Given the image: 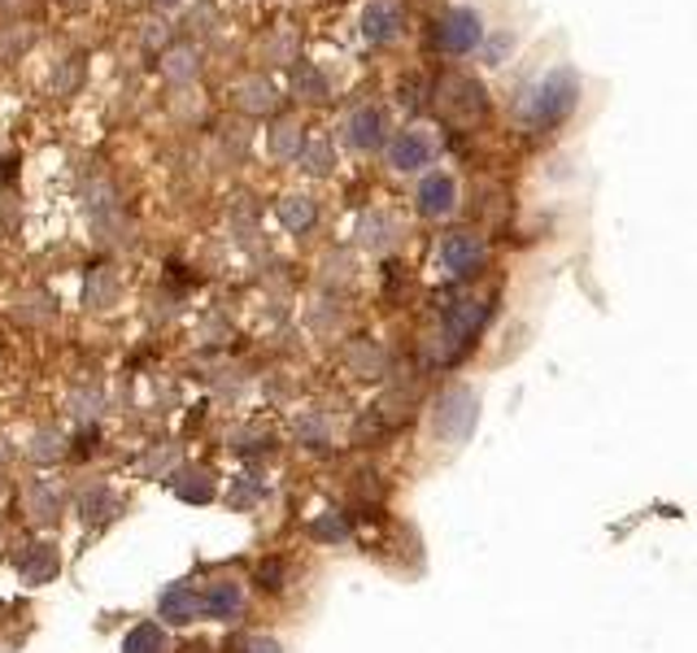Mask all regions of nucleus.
<instances>
[{
  "mask_svg": "<svg viewBox=\"0 0 697 653\" xmlns=\"http://www.w3.org/2000/svg\"><path fill=\"white\" fill-rule=\"evenodd\" d=\"M576 101H580V79H576V70L558 66V70H550V75L528 92L523 122H528V126H558V122L576 109Z\"/></svg>",
  "mask_w": 697,
  "mask_h": 653,
  "instance_id": "nucleus-1",
  "label": "nucleus"
},
{
  "mask_svg": "<svg viewBox=\"0 0 697 653\" xmlns=\"http://www.w3.org/2000/svg\"><path fill=\"white\" fill-rule=\"evenodd\" d=\"M479 40H484V18L475 9H466V4L450 9L436 22V44L445 53H471V48H479Z\"/></svg>",
  "mask_w": 697,
  "mask_h": 653,
  "instance_id": "nucleus-2",
  "label": "nucleus"
},
{
  "mask_svg": "<svg viewBox=\"0 0 697 653\" xmlns=\"http://www.w3.org/2000/svg\"><path fill=\"white\" fill-rule=\"evenodd\" d=\"M436 266H441L445 275H454V279L475 275V270L484 266V240H479V235H471V231H454V235H445V240H441V248H436Z\"/></svg>",
  "mask_w": 697,
  "mask_h": 653,
  "instance_id": "nucleus-3",
  "label": "nucleus"
},
{
  "mask_svg": "<svg viewBox=\"0 0 697 653\" xmlns=\"http://www.w3.org/2000/svg\"><path fill=\"white\" fill-rule=\"evenodd\" d=\"M471 428H475V397L466 388H450L441 397V406H436V432L458 444V440L471 435Z\"/></svg>",
  "mask_w": 697,
  "mask_h": 653,
  "instance_id": "nucleus-4",
  "label": "nucleus"
},
{
  "mask_svg": "<svg viewBox=\"0 0 697 653\" xmlns=\"http://www.w3.org/2000/svg\"><path fill=\"white\" fill-rule=\"evenodd\" d=\"M432 157H436V140H432L423 126H410V131H401V135L388 144L392 170H423V166H432Z\"/></svg>",
  "mask_w": 697,
  "mask_h": 653,
  "instance_id": "nucleus-5",
  "label": "nucleus"
},
{
  "mask_svg": "<svg viewBox=\"0 0 697 653\" xmlns=\"http://www.w3.org/2000/svg\"><path fill=\"white\" fill-rule=\"evenodd\" d=\"M414 201H419V214L423 218H450L458 210V184H454V175L432 170V175L419 184Z\"/></svg>",
  "mask_w": 697,
  "mask_h": 653,
  "instance_id": "nucleus-6",
  "label": "nucleus"
},
{
  "mask_svg": "<svg viewBox=\"0 0 697 653\" xmlns=\"http://www.w3.org/2000/svg\"><path fill=\"white\" fill-rule=\"evenodd\" d=\"M401 26H406V13H401L397 0H370L362 9V35L370 44H392L401 35Z\"/></svg>",
  "mask_w": 697,
  "mask_h": 653,
  "instance_id": "nucleus-7",
  "label": "nucleus"
},
{
  "mask_svg": "<svg viewBox=\"0 0 697 653\" xmlns=\"http://www.w3.org/2000/svg\"><path fill=\"white\" fill-rule=\"evenodd\" d=\"M384 131H388V126H384V113L370 106L353 109L345 122V140L353 144V148H362V153L379 148V144H384Z\"/></svg>",
  "mask_w": 697,
  "mask_h": 653,
  "instance_id": "nucleus-8",
  "label": "nucleus"
},
{
  "mask_svg": "<svg viewBox=\"0 0 697 653\" xmlns=\"http://www.w3.org/2000/svg\"><path fill=\"white\" fill-rule=\"evenodd\" d=\"M201 615H206V597L197 588H170L162 597V619H170V623H192Z\"/></svg>",
  "mask_w": 697,
  "mask_h": 653,
  "instance_id": "nucleus-9",
  "label": "nucleus"
},
{
  "mask_svg": "<svg viewBox=\"0 0 697 653\" xmlns=\"http://www.w3.org/2000/svg\"><path fill=\"white\" fill-rule=\"evenodd\" d=\"M201 597H206V615H214V619H232L235 610L244 606V597H240L235 584H214V588H206Z\"/></svg>",
  "mask_w": 697,
  "mask_h": 653,
  "instance_id": "nucleus-10",
  "label": "nucleus"
},
{
  "mask_svg": "<svg viewBox=\"0 0 697 653\" xmlns=\"http://www.w3.org/2000/svg\"><path fill=\"white\" fill-rule=\"evenodd\" d=\"M162 650H166V637H162L157 623H140V628L122 641V653H162Z\"/></svg>",
  "mask_w": 697,
  "mask_h": 653,
  "instance_id": "nucleus-11",
  "label": "nucleus"
},
{
  "mask_svg": "<svg viewBox=\"0 0 697 653\" xmlns=\"http://www.w3.org/2000/svg\"><path fill=\"white\" fill-rule=\"evenodd\" d=\"M301 148H306L301 126L284 122V126H275V131H270V153H275V157H301Z\"/></svg>",
  "mask_w": 697,
  "mask_h": 653,
  "instance_id": "nucleus-12",
  "label": "nucleus"
},
{
  "mask_svg": "<svg viewBox=\"0 0 697 653\" xmlns=\"http://www.w3.org/2000/svg\"><path fill=\"white\" fill-rule=\"evenodd\" d=\"M279 218H284L288 231H306V226L314 222V206H310L306 197H288V201L279 206Z\"/></svg>",
  "mask_w": 697,
  "mask_h": 653,
  "instance_id": "nucleus-13",
  "label": "nucleus"
},
{
  "mask_svg": "<svg viewBox=\"0 0 697 653\" xmlns=\"http://www.w3.org/2000/svg\"><path fill=\"white\" fill-rule=\"evenodd\" d=\"M292 88H297L301 97H310V101L328 97V79H323L314 66H297V70H292Z\"/></svg>",
  "mask_w": 697,
  "mask_h": 653,
  "instance_id": "nucleus-14",
  "label": "nucleus"
},
{
  "mask_svg": "<svg viewBox=\"0 0 697 653\" xmlns=\"http://www.w3.org/2000/svg\"><path fill=\"white\" fill-rule=\"evenodd\" d=\"M240 106L253 109V113H262V109L275 106V88H270V84H262V79H253V84H244V88H240Z\"/></svg>",
  "mask_w": 697,
  "mask_h": 653,
  "instance_id": "nucleus-15",
  "label": "nucleus"
},
{
  "mask_svg": "<svg viewBox=\"0 0 697 653\" xmlns=\"http://www.w3.org/2000/svg\"><path fill=\"white\" fill-rule=\"evenodd\" d=\"M301 153H306V170H314V175L332 170V148L328 144H314V148H301Z\"/></svg>",
  "mask_w": 697,
  "mask_h": 653,
  "instance_id": "nucleus-16",
  "label": "nucleus"
},
{
  "mask_svg": "<svg viewBox=\"0 0 697 653\" xmlns=\"http://www.w3.org/2000/svg\"><path fill=\"white\" fill-rule=\"evenodd\" d=\"M279 575H284V566H279V562H266L257 579H262V588H279Z\"/></svg>",
  "mask_w": 697,
  "mask_h": 653,
  "instance_id": "nucleus-17",
  "label": "nucleus"
},
{
  "mask_svg": "<svg viewBox=\"0 0 697 653\" xmlns=\"http://www.w3.org/2000/svg\"><path fill=\"white\" fill-rule=\"evenodd\" d=\"M13 179H18V157L0 162V184H13Z\"/></svg>",
  "mask_w": 697,
  "mask_h": 653,
  "instance_id": "nucleus-18",
  "label": "nucleus"
},
{
  "mask_svg": "<svg viewBox=\"0 0 697 653\" xmlns=\"http://www.w3.org/2000/svg\"><path fill=\"white\" fill-rule=\"evenodd\" d=\"M157 4H175V0H157Z\"/></svg>",
  "mask_w": 697,
  "mask_h": 653,
  "instance_id": "nucleus-19",
  "label": "nucleus"
}]
</instances>
